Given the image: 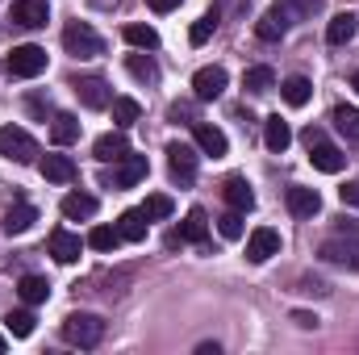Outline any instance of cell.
I'll return each mask as SVG.
<instances>
[{"label": "cell", "mask_w": 359, "mask_h": 355, "mask_svg": "<svg viewBox=\"0 0 359 355\" xmlns=\"http://www.w3.org/2000/svg\"><path fill=\"white\" fill-rule=\"evenodd\" d=\"M301 138H305V147H309V163H313L318 172H326V176L343 172L347 155H343V151H339V147H334V142H330V138H326L322 130H313V126H309V130H305Z\"/></svg>", "instance_id": "1"}, {"label": "cell", "mask_w": 359, "mask_h": 355, "mask_svg": "<svg viewBox=\"0 0 359 355\" xmlns=\"http://www.w3.org/2000/svg\"><path fill=\"white\" fill-rule=\"evenodd\" d=\"M42 72H46V51L34 46V42L13 46L8 59H4V76H13V80H34V76H42Z\"/></svg>", "instance_id": "2"}, {"label": "cell", "mask_w": 359, "mask_h": 355, "mask_svg": "<svg viewBox=\"0 0 359 355\" xmlns=\"http://www.w3.org/2000/svg\"><path fill=\"white\" fill-rule=\"evenodd\" d=\"M63 339L72 347H96L104 339V322L96 314H67L63 318Z\"/></svg>", "instance_id": "3"}, {"label": "cell", "mask_w": 359, "mask_h": 355, "mask_svg": "<svg viewBox=\"0 0 359 355\" xmlns=\"http://www.w3.org/2000/svg\"><path fill=\"white\" fill-rule=\"evenodd\" d=\"M63 46H67V55H76V59H96V55H104V42H100V34L92 29L88 21H72V25L63 29Z\"/></svg>", "instance_id": "4"}, {"label": "cell", "mask_w": 359, "mask_h": 355, "mask_svg": "<svg viewBox=\"0 0 359 355\" xmlns=\"http://www.w3.org/2000/svg\"><path fill=\"white\" fill-rule=\"evenodd\" d=\"M0 155L13 159V163H34L38 159V142L21 126H0Z\"/></svg>", "instance_id": "5"}, {"label": "cell", "mask_w": 359, "mask_h": 355, "mask_svg": "<svg viewBox=\"0 0 359 355\" xmlns=\"http://www.w3.org/2000/svg\"><path fill=\"white\" fill-rule=\"evenodd\" d=\"M168 168H172V180L192 184V180H196V147L172 142V147H168Z\"/></svg>", "instance_id": "6"}, {"label": "cell", "mask_w": 359, "mask_h": 355, "mask_svg": "<svg viewBox=\"0 0 359 355\" xmlns=\"http://www.w3.org/2000/svg\"><path fill=\"white\" fill-rule=\"evenodd\" d=\"M72 88H76V96H80L84 109H109V105H113V88H109L100 76H84V80H76Z\"/></svg>", "instance_id": "7"}, {"label": "cell", "mask_w": 359, "mask_h": 355, "mask_svg": "<svg viewBox=\"0 0 359 355\" xmlns=\"http://www.w3.org/2000/svg\"><path fill=\"white\" fill-rule=\"evenodd\" d=\"M271 255H280V234H276L271 226L251 230V239H247V260H251V264H268Z\"/></svg>", "instance_id": "8"}, {"label": "cell", "mask_w": 359, "mask_h": 355, "mask_svg": "<svg viewBox=\"0 0 359 355\" xmlns=\"http://www.w3.org/2000/svg\"><path fill=\"white\" fill-rule=\"evenodd\" d=\"M326 264L334 267H347V272H359V243H347V239H330V243H322V251H318Z\"/></svg>", "instance_id": "9"}, {"label": "cell", "mask_w": 359, "mask_h": 355, "mask_svg": "<svg viewBox=\"0 0 359 355\" xmlns=\"http://www.w3.org/2000/svg\"><path fill=\"white\" fill-rule=\"evenodd\" d=\"M8 21H13V25H21V29H42V25L50 21V13H46V4H42V0H17V4H13V13H8Z\"/></svg>", "instance_id": "10"}, {"label": "cell", "mask_w": 359, "mask_h": 355, "mask_svg": "<svg viewBox=\"0 0 359 355\" xmlns=\"http://www.w3.org/2000/svg\"><path fill=\"white\" fill-rule=\"evenodd\" d=\"M192 92H196V100H217L226 92V67H201L192 76Z\"/></svg>", "instance_id": "11"}, {"label": "cell", "mask_w": 359, "mask_h": 355, "mask_svg": "<svg viewBox=\"0 0 359 355\" xmlns=\"http://www.w3.org/2000/svg\"><path fill=\"white\" fill-rule=\"evenodd\" d=\"M151 172V163H147V155H126V159H117V172H113V188H134L138 180H147Z\"/></svg>", "instance_id": "12"}, {"label": "cell", "mask_w": 359, "mask_h": 355, "mask_svg": "<svg viewBox=\"0 0 359 355\" xmlns=\"http://www.w3.org/2000/svg\"><path fill=\"white\" fill-rule=\"evenodd\" d=\"M192 138H196V151H205V155H213V159H222V155L230 151L226 134H222L217 126H209V121H196V126H192Z\"/></svg>", "instance_id": "13"}, {"label": "cell", "mask_w": 359, "mask_h": 355, "mask_svg": "<svg viewBox=\"0 0 359 355\" xmlns=\"http://www.w3.org/2000/svg\"><path fill=\"white\" fill-rule=\"evenodd\" d=\"M284 201H288V213H292V217H313V213L322 209L318 188H301V184H292V188L284 192Z\"/></svg>", "instance_id": "14"}, {"label": "cell", "mask_w": 359, "mask_h": 355, "mask_svg": "<svg viewBox=\"0 0 359 355\" xmlns=\"http://www.w3.org/2000/svg\"><path fill=\"white\" fill-rule=\"evenodd\" d=\"M92 155H96L100 163H117V159H126V155H130V138H126L121 130L100 134V138H96V147H92Z\"/></svg>", "instance_id": "15"}, {"label": "cell", "mask_w": 359, "mask_h": 355, "mask_svg": "<svg viewBox=\"0 0 359 355\" xmlns=\"http://www.w3.org/2000/svg\"><path fill=\"white\" fill-rule=\"evenodd\" d=\"M147 226H151V217H147L142 209H126V213L117 217V234H121V243H147Z\"/></svg>", "instance_id": "16"}, {"label": "cell", "mask_w": 359, "mask_h": 355, "mask_svg": "<svg viewBox=\"0 0 359 355\" xmlns=\"http://www.w3.org/2000/svg\"><path fill=\"white\" fill-rule=\"evenodd\" d=\"M80 251H84L80 234H72V230H55V234H50V255H55L59 264H76Z\"/></svg>", "instance_id": "17"}, {"label": "cell", "mask_w": 359, "mask_h": 355, "mask_svg": "<svg viewBox=\"0 0 359 355\" xmlns=\"http://www.w3.org/2000/svg\"><path fill=\"white\" fill-rule=\"evenodd\" d=\"M264 142H268L271 155H284V151H288V142H292V130H288V121H284L280 113H271L268 121H264Z\"/></svg>", "instance_id": "18"}, {"label": "cell", "mask_w": 359, "mask_h": 355, "mask_svg": "<svg viewBox=\"0 0 359 355\" xmlns=\"http://www.w3.org/2000/svg\"><path fill=\"white\" fill-rule=\"evenodd\" d=\"M80 138V117L76 113H55V121H50V142L55 147H72Z\"/></svg>", "instance_id": "19"}, {"label": "cell", "mask_w": 359, "mask_h": 355, "mask_svg": "<svg viewBox=\"0 0 359 355\" xmlns=\"http://www.w3.org/2000/svg\"><path fill=\"white\" fill-rule=\"evenodd\" d=\"M34 222H38V209H34V205H25V201H17V205L4 213V222H0V226H4V234H25Z\"/></svg>", "instance_id": "20"}, {"label": "cell", "mask_w": 359, "mask_h": 355, "mask_svg": "<svg viewBox=\"0 0 359 355\" xmlns=\"http://www.w3.org/2000/svg\"><path fill=\"white\" fill-rule=\"evenodd\" d=\"M38 168H42V176L50 180V184H72V180H76V163H72V155H46Z\"/></svg>", "instance_id": "21"}, {"label": "cell", "mask_w": 359, "mask_h": 355, "mask_svg": "<svg viewBox=\"0 0 359 355\" xmlns=\"http://www.w3.org/2000/svg\"><path fill=\"white\" fill-rule=\"evenodd\" d=\"M226 201H230V209H238V213H247V209H255V192H251V184L243 176H230L226 180Z\"/></svg>", "instance_id": "22"}, {"label": "cell", "mask_w": 359, "mask_h": 355, "mask_svg": "<svg viewBox=\"0 0 359 355\" xmlns=\"http://www.w3.org/2000/svg\"><path fill=\"white\" fill-rule=\"evenodd\" d=\"M355 34H359V17L355 13H339V17L326 25V42H330V46H343V42H351Z\"/></svg>", "instance_id": "23"}, {"label": "cell", "mask_w": 359, "mask_h": 355, "mask_svg": "<svg viewBox=\"0 0 359 355\" xmlns=\"http://www.w3.org/2000/svg\"><path fill=\"white\" fill-rule=\"evenodd\" d=\"M63 217H72V222L96 217V196H88V192H67L63 196Z\"/></svg>", "instance_id": "24"}, {"label": "cell", "mask_w": 359, "mask_h": 355, "mask_svg": "<svg viewBox=\"0 0 359 355\" xmlns=\"http://www.w3.org/2000/svg\"><path fill=\"white\" fill-rule=\"evenodd\" d=\"M209 239V217H205V209L196 205V209H188V217H184V226H180V243H205Z\"/></svg>", "instance_id": "25"}, {"label": "cell", "mask_w": 359, "mask_h": 355, "mask_svg": "<svg viewBox=\"0 0 359 355\" xmlns=\"http://www.w3.org/2000/svg\"><path fill=\"white\" fill-rule=\"evenodd\" d=\"M126 72H130L134 80H142V84H155V80H159V63H155L147 51H138V55H126Z\"/></svg>", "instance_id": "26"}, {"label": "cell", "mask_w": 359, "mask_h": 355, "mask_svg": "<svg viewBox=\"0 0 359 355\" xmlns=\"http://www.w3.org/2000/svg\"><path fill=\"white\" fill-rule=\"evenodd\" d=\"M17 293H21V301H25V305H42V301L50 297V284H46V276H21Z\"/></svg>", "instance_id": "27"}, {"label": "cell", "mask_w": 359, "mask_h": 355, "mask_svg": "<svg viewBox=\"0 0 359 355\" xmlns=\"http://www.w3.org/2000/svg\"><path fill=\"white\" fill-rule=\"evenodd\" d=\"M280 92H284V100H288L292 109H301V105H309V96H313V84H309L305 76H288V80L280 84Z\"/></svg>", "instance_id": "28"}, {"label": "cell", "mask_w": 359, "mask_h": 355, "mask_svg": "<svg viewBox=\"0 0 359 355\" xmlns=\"http://www.w3.org/2000/svg\"><path fill=\"white\" fill-rule=\"evenodd\" d=\"M255 34H259L264 42H280V38L288 34V21H284V17H280L276 8H271V13H264V17L255 21Z\"/></svg>", "instance_id": "29"}, {"label": "cell", "mask_w": 359, "mask_h": 355, "mask_svg": "<svg viewBox=\"0 0 359 355\" xmlns=\"http://www.w3.org/2000/svg\"><path fill=\"white\" fill-rule=\"evenodd\" d=\"M121 34H126V42L138 46V51H155V46H159V29H155V25H126Z\"/></svg>", "instance_id": "30"}, {"label": "cell", "mask_w": 359, "mask_h": 355, "mask_svg": "<svg viewBox=\"0 0 359 355\" xmlns=\"http://www.w3.org/2000/svg\"><path fill=\"white\" fill-rule=\"evenodd\" d=\"M138 117H142V105L134 96H113V121L117 126H134Z\"/></svg>", "instance_id": "31"}, {"label": "cell", "mask_w": 359, "mask_h": 355, "mask_svg": "<svg viewBox=\"0 0 359 355\" xmlns=\"http://www.w3.org/2000/svg\"><path fill=\"white\" fill-rule=\"evenodd\" d=\"M117 243H121L117 226H92V230H88V247H92V251H113Z\"/></svg>", "instance_id": "32"}, {"label": "cell", "mask_w": 359, "mask_h": 355, "mask_svg": "<svg viewBox=\"0 0 359 355\" xmlns=\"http://www.w3.org/2000/svg\"><path fill=\"white\" fill-rule=\"evenodd\" d=\"M213 29H217V8H213V13H205V17L188 29V42H192V46H205V42L213 38Z\"/></svg>", "instance_id": "33"}, {"label": "cell", "mask_w": 359, "mask_h": 355, "mask_svg": "<svg viewBox=\"0 0 359 355\" xmlns=\"http://www.w3.org/2000/svg\"><path fill=\"white\" fill-rule=\"evenodd\" d=\"M271 84H276L271 67H251V72L243 76V88H247V92H255V96H259V92H268Z\"/></svg>", "instance_id": "34"}, {"label": "cell", "mask_w": 359, "mask_h": 355, "mask_svg": "<svg viewBox=\"0 0 359 355\" xmlns=\"http://www.w3.org/2000/svg\"><path fill=\"white\" fill-rule=\"evenodd\" d=\"M172 196H163V192H155V196H147V205H142V213L151 217V222H163V217H172Z\"/></svg>", "instance_id": "35"}, {"label": "cell", "mask_w": 359, "mask_h": 355, "mask_svg": "<svg viewBox=\"0 0 359 355\" xmlns=\"http://www.w3.org/2000/svg\"><path fill=\"white\" fill-rule=\"evenodd\" d=\"M4 322H8V330H13L17 339H29V335H34V322H38V318H34L29 309H13V314H8Z\"/></svg>", "instance_id": "36"}, {"label": "cell", "mask_w": 359, "mask_h": 355, "mask_svg": "<svg viewBox=\"0 0 359 355\" xmlns=\"http://www.w3.org/2000/svg\"><path fill=\"white\" fill-rule=\"evenodd\" d=\"M330 121H334V126H339L347 138H359V109H347V105H339Z\"/></svg>", "instance_id": "37"}, {"label": "cell", "mask_w": 359, "mask_h": 355, "mask_svg": "<svg viewBox=\"0 0 359 355\" xmlns=\"http://www.w3.org/2000/svg\"><path fill=\"white\" fill-rule=\"evenodd\" d=\"M217 230H222V239H230V243L243 239V213H238V209L222 213V217H217Z\"/></svg>", "instance_id": "38"}, {"label": "cell", "mask_w": 359, "mask_h": 355, "mask_svg": "<svg viewBox=\"0 0 359 355\" xmlns=\"http://www.w3.org/2000/svg\"><path fill=\"white\" fill-rule=\"evenodd\" d=\"M343 205L359 209V176H355V180H347V188H343Z\"/></svg>", "instance_id": "39"}, {"label": "cell", "mask_w": 359, "mask_h": 355, "mask_svg": "<svg viewBox=\"0 0 359 355\" xmlns=\"http://www.w3.org/2000/svg\"><path fill=\"white\" fill-rule=\"evenodd\" d=\"M292 322H297L301 330H313V326H318V318H313V314H305V309H297V314H292Z\"/></svg>", "instance_id": "40"}, {"label": "cell", "mask_w": 359, "mask_h": 355, "mask_svg": "<svg viewBox=\"0 0 359 355\" xmlns=\"http://www.w3.org/2000/svg\"><path fill=\"white\" fill-rule=\"evenodd\" d=\"M155 13H172V8H180V0H147Z\"/></svg>", "instance_id": "41"}, {"label": "cell", "mask_w": 359, "mask_h": 355, "mask_svg": "<svg viewBox=\"0 0 359 355\" xmlns=\"http://www.w3.org/2000/svg\"><path fill=\"white\" fill-rule=\"evenodd\" d=\"M217 351H222L217 343H201V347H196V355H217Z\"/></svg>", "instance_id": "42"}, {"label": "cell", "mask_w": 359, "mask_h": 355, "mask_svg": "<svg viewBox=\"0 0 359 355\" xmlns=\"http://www.w3.org/2000/svg\"><path fill=\"white\" fill-rule=\"evenodd\" d=\"M351 88H355V92H359V72H355V76H351Z\"/></svg>", "instance_id": "43"}, {"label": "cell", "mask_w": 359, "mask_h": 355, "mask_svg": "<svg viewBox=\"0 0 359 355\" xmlns=\"http://www.w3.org/2000/svg\"><path fill=\"white\" fill-rule=\"evenodd\" d=\"M4 347H8V343H4V335H0V355H4Z\"/></svg>", "instance_id": "44"}]
</instances>
